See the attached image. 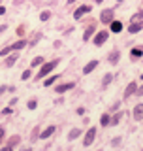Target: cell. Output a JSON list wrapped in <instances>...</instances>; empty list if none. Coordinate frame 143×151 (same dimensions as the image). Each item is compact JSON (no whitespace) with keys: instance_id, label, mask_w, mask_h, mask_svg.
I'll use <instances>...</instances> for the list:
<instances>
[{"instance_id":"obj_23","label":"cell","mask_w":143,"mask_h":151,"mask_svg":"<svg viewBox=\"0 0 143 151\" xmlns=\"http://www.w3.org/2000/svg\"><path fill=\"white\" fill-rule=\"evenodd\" d=\"M49 17H51V12H49V9H45V12H41V15H40V19H41V21H47Z\"/></svg>"},{"instance_id":"obj_5","label":"cell","mask_w":143,"mask_h":151,"mask_svg":"<svg viewBox=\"0 0 143 151\" xmlns=\"http://www.w3.org/2000/svg\"><path fill=\"white\" fill-rule=\"evenodd\" d=\"M107 38H109V32L107 30H102V32H96V36H94V45L100 47V45H104L107 42Z\"/></svg>"},{"instance_id":"obj_8","label":"cell","mask_w":143,"mask_h":151,"mask_svg":"<svg viewBox=\"0 0 143 151\" xmlns=\"http://www.w3.org/2000/svg\"><path fill=\"white\" fill-rule=\"evenodd\" d=\"M119 59H121V51H119V49H113L111 53H109V57H107L109 64H117V63H119Z\"/></svg>"},{"instance_id":"obj_1","label":"cell","mask_w":143,"mask_h":151,"mask_svg":"<svg viewBox=\"0 0 143 151\" xmlns=\"http://www.w3.org/2000/svg\"><path fill=\"white\" fill-rule=\"evenodd\" d=\"M141 28H143V13H136V15L132 17V21H130L128 32H132V34H137Z\"/></svg>"},{"instance_id":"obj_9","label":"cell","mask_w":143,"mask_h":151,"mask_svg":"<svg viewBox=\"0 0 143 151\" xmlns=\"http://www.w3.org/2000/svg\"><path fill=\"white\" fill-rule=\"evenodd\" d=\"M136 91H137V85H136V81L128 83V87H126V91H124V98H130L132 94H136Z\"/></svg>"},{"instance_id":"obj_16","label":"cell","mask_w":143,"mask_h":151,"mask_svg":"<svg viewBox=\"0 0 143 151\" xmlns=\"http://www.w3.org/2000/svg\"><path fill=\"white\" fill-rule=\"evenodd\" d=\"M92 34H94V27L90 25V27L87 28V30H85V34H83V42H89L90 38H92Z\"/></svg>"},{"instance_id":"obj_35","label":"cell","mask_w":143,"mask_h":151,"mask_svg":"<svg viewBox=\"0 0 143 151\" xmlns=\"http://www.w3.org/2000/svg\"><path fill=\"white\" fill-rule=\"evenodd\" d=\"M117 2H122V0H117Z\"/></svg>"},{"instance_id":"obj_22","label":"cell","mask_w":143,"mask_h":151,"mask_svg":"<svg viewBox=\"0 0 143 151\" xmlns=\"http://www.w3.org/2000/svg\"><path fill=\"white\" fill-rule=\"evenodd\" d=\"M56 78H59V76H51V78H47V79H45V87H49V85H53V83L56 81Z\"/></svg>"},{"instance_id":"obj_11","label":"cell","mask_w":143,"mask_h":151,"mask_svg":"<svg viewBox=\"0 0 143 151\" xmlns=\"http://www.w3.org/2000/svg\"><path fill=\"white\" fill-rule=\"evenodd\" d=\"M70 89H74V81H72V83H62V85H56L55 93H66V91H70Z\"/></svg>"},{"instance_id":"obj_7","label":"cell","mask_w":143,"mask_h":151,"mask_svg":"<svg viewBox=\"0 0 143 151\" xmlns=\"http://www.w3.org/2000/svg\"><path fill=\"white\" fill-rule=\"evenodd\" d=\"M87 13H90V6L83 4V6H79V8L74 12V19H81L83 15H87Z\"/></svg>"},{"instance_id":"obj_3","label":"cell","mask_w":143,"mask_h":151,"mask_svg":"<svg viewBox=\"0 0 143 151\" xmlns=\"http://www.w3.org/2000/svg\"><path fill=\"white\" fill-rule=\"evenodd\" d=\"M23 47H26V40H19V42H15V44L4 47V49L0 51V55H8V53H11V51H19V49H23Z\"/></svg>"},{"instance_id":"obj_26","label":"cell","mask_w":143,"mask_h":151,"mask_svg":"<svg viewBox=\"0 0 143 151\" xmlns=\"http://www.w3.org/2000/svg\"><path fill=\"white\" fill-rule=\"evenodd\" d=\"M132 55H134V57H141V55H143V51L139 49V47H137V49H132Z\"/></svg>"},{"instance_id":"obj_30","label":"cell","mask_w":143,"mask_h":151,"mask_svg":"<svg viewBox=\"0 0 143 151\" xmlns=\"http://www.w3.org/2000/svg\"><path fill=\"white\" fill-rule=\"evenodd\" d=\"M9 111H11V108H4V110H2V113H4V115H8Z\"/></svg>"},{"instance_id":"obj_6","label":"cell","mask_w":143,"mask_h":151,"mask_svg":"<svg viewBox=\"0 0 143 151\" xmlns=\"http://www.w3.org/2000/svg\"><path fill=\"white\" fill-rule=\"evenodd\" d=\"M113 15H115V12H113L111 8H109V9H104V12L100 13V21L106 23V25H109V23L113 21Z\"/></svg>"},{"instance_id":"obj_25","label":"cell","mask_w":143,"mask_h":151,"mask_svg":"<svg viewBox=\"0 0 143 151\" xmlns=\"http://www.w3.org/2000/svg\"><path fill=\"white\" fill-rule=\"evenodd\" d=\"M28 78H30V70H25V72L21 74V79H25V81H26Z\"/></svg>"},{"instance_id":"obj_17","label":"cell","mask_w":143,"mask_h":151,"mask_svg":"<svg viewBox=\"0 0 143 151\" xmlns=\"http://www.w3.org/2000/svg\"><path fill=\"white\" fill-rule=\"evenodd\" d=\"M109 123H111V117H109L107 113H104V115L100 117V125H102V127H107Z\"/></svg>"},{"instance_id":"obj_10","label":"cell","mask_w":143,"mask_h":151,"mask_svg":"<svg viewBox=\"0 0 143 151\" xmlns=\"http://www.w3.org/2000/svg\"><path fill=\"white\" fill-rule=\"evenodd\" d=\"M55 130H56V127H55V125L47 127V129H45V130H44V132L40 134V138H41V140H47L49 136H53V134H55Z\"/></svg>"},{"instance_id":"obj_19","label":"cell","mask_w":143,"mask_h":151,"mask_svg":"<svg viewBox=\"0 0 143 151\" xmlns=\"http://www.w3.org/2000/svg\"><path fill=\"white\" fill-rule=\"evenodd\" d=\"M79 134H81V130H79V129H72V130H70V134H68V140H70V142H72V140H75Z\"/></svg>"},{"instance_id":"obj_31","label":"cell","mask_w":143,"mask_h":151,"mask_svg":"<svg viewBox=\"0 0 143 151\" xmlns=\"http://www.w3.org/2000/svg\"><path fill=\"white\" fill-rule=\"evenodd\" d=\"M4 134H6V132H4V129H0V142L4 140Z\"/></svg>"},{"instance_id":"obj_27","label":"cell","mask_w":143,"mask_h":151,"mask_svg":"<svg viewBox=\"0 0 143 151\" xmlns=\"http://www.w3.org/2000/svg\"><path fill=\"white\" fill-rule=\"evenodd\" d=\"M119 119H121V115H115V117L111 119V123H109V125H117V123H119Z\"/></svg>"},{"instance_id":"obj_21","label":"cell","mask_w":143,"mask_h":151,"mask_svg":"<svg viewBox=\"0 0 143 151\" xmlns=\"http://www.w3.org/2000/svg\"><path fill=\"white\" fill-rule=\"evenodd\" d=\"M111 79H113V74H106L104 76V81H102V87H107L111 83Z\"/></svg>"},{"instance_id":"obj_14","label":"cell","mask_w":143,"mask_h":151,"mask_svg":"<svg viewBox=\"0 0 143 151\" xmlns=\"http://www.w3.org/2000/svg\"><path fill=\"white\" fill-rule=\"evenodd\" d=\"M96 66H98V60H96V59H94V60H90V63H89V64L83 68V74H90L94 68H96Z\"/></svg>"},{"instance_id":"obj_18","label":"cell","mask_w":143,"mask_h":151,"mask_svg":"<svg viewBox=\"0 0 143 151\" xmlns=\"http://www.w3.org/2000/svg\"><path fill=\"white\" fill-rule=\"evenodd\" d=\"M17 59H19V55H17V53H13L11 57H8V59H6V66H13Z\"/></svg>"},{"instance_id":"obj_32","label":"cell","mask_w":143,"mask_h":151,"mask_svg":"<svg viewBox=\"0 0 143 151\" xmlns=\"http://www.w3.org/2000/svg\"><path fill=\"white\" fill-rule=\"evenodd\" d=\"M4 13H6V8H4V6H0V15H4Z\"/></svg>"},{"instance_id":"obj_20","label":"cell","mask_w":143,"mask_h":151,"mask_svg":"<svg viewBox=\"0 0 143 151\" xmlns=\"http://www.w3.org/2000/svg\"><path fill=\"white\" fill-rule=\"evenodd\" d=\"M41 64H44V57H34L30 63V66H41Z\"/></svg>"},{"instance_id":"obj_29","label":"cell","mask_w":143,"mask_h":151,"mask_svg":"<svg viewBox=\"0 0 143 151\" xmlns=\"http://www.w3.org/2000/svg\"><path fill=\"white\" fill-rule=\"evenodd\" d=\"M136 94H137V96H143V85H141V87L136 91Z\"/></svg>"},{"instance_id":"obj_13","label":"cell","mask_w":143,"mask_h":151,"mask_svg":"<svg viewBox=\"0 0 143 151\" xmlns=\"http://www.w3.org/2000/svg\"><path fill=\"white\" fill-rule=\"evenodd\" d=\"M19 142H21V138H19V136H11V138H9V142H8V145H6L4 149H6V151L13 149V147H15V145L19 144Z\"/></svg>"},{"instance_id":"obj_15","label":"cell","mask_w":143,"mask_h":151,"mask_svg":"<svg viewBox=\"0 0 143 151\" xmlns=\"http://www.w3.org/2000/svg\"><path fill=\"white\" fill-rule=\"evenodd\" d=\"M109 25H111V32H115V34H119V32L122 30V23L121 21H111Z\"/></svg>"},{"instance_id":"obj_4","label":"cell","mask_w":143,"mask_h":151,"mask_svg":"<svg viewBox=\"0 0 143 151\" xmlns=\"http://www.w3.org/2000/svg\"><path fill=\"white\" fill-rule=\"evenodd\" d=\"M94 138H96V127H90V129L87 130V134H85V138H83V145L89 147V145L94 142Z\"/></svg>"},{"instance_id":"obj_2","label":"cell","mask_w":143,"mask_h":151,"mask_svg":"<svg viewBox=\"0 0 143 151\" xmlns=\"http://www.w3.org/2000/svg\"><path fill=\"white\" fill-rule=\"evenodd\" d=\"M56 64H59V59H56V60H51V63H44V64H41V68H40V72H38V78H40V79L45 78L49 72H53V70L56 68Z\"/></svg>"},{"instance_id":"obj_33","label":"cell","mask_w":143,"mask_h":151,"mask_svg":"<svg viewBox=\"0 0 143 151\" xmlns=\"http://www.w3.org/2000/svg\"><path fill=\"white\" fill-rule=\"evenodd\" d=\"M96 2H98V4H102V2H104V0H96Z\"/></svg>"},{"instance_id":"obj_24","label":"cell","mask_w":143,"mask_h":151,"mask_svg":"<svg viewBox=\"0 0 143 151\" xmlns=\"http://www.w3.org/2000/svg\"><path fill=\"white\" fill-rule=\"evenodd\" d=\"M36 106H38L36 100H28V110H36Z\"/></svg>"},{"instance_id":"obj_36","label":"cell","mask_w":143,"mask_h":151,"mask_svg":"<svg viewBox=\"0 0 143 151\" xmlns=\"http://www.w3.org/2000/svg\"><path fill=\"white\" fill-rule=\"evenodd\" d=\"M141 79H143V74H141Z\"/></svg>"},{"instance_id":"obj_12","label":"cell","mask_w":143,"mask_h":151,"mask_svg":"<svg viewBox=\"0 0 143 151\" xmlns=\"http://www.w3.org/2000/svg\"><path fill=\"white\" fill-rule=\"evenodd\" d=\"M134 119L136 121H141L143 119V104H137L134 108Z\"/></svg>"},{"instance_id":"obj_34","label":"cell","mask_w":143,"mask_h":151,"mask_svg":"<svg viewBox=\"0 0 143 151\" xmlns=\"http://www.w3.org/2000/svg\"><path fill=\"white\" fill-rule=\"evenodd\" d=\"M68 2H70V4H72V2H75V0H68Z\"/></svg>"},{"instance_id":"obj_28","label":"cell","mask_w":143,"mask_h":151,"mask_svg":"<svg viewBox=\"0 0 143 151\" xmlns=\"http://www.w3.org/2000/svg\"><path fill=\"white\" fill-rule=\"evenodd\" d=\"M6 91H9V87H6V85H2V87H0V94H4Z\"/></svg>"},{"instance_id":"obj_37","label":"cell","mask_w":143,"mask_h":151,"mask_svg":"<svg viewBox=\"0 0 143 151\" xmlns=\"http://www.w3.org/2000/svg\"><path fill=\"white\" fill-rule=\"evenodd\" d=\"M0 2H2V0H0Z\"/></svg>"}]
</instances>
